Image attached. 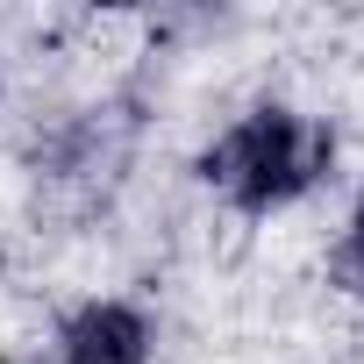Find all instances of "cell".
<instances>
[{
	"instance_id": "cell-1",
	"label": "cell",
	"mask_w": 364,
	"mask_h": 364,
	"mask_svg": "<svg viewBox=\"0 0 364 364\" xmlns=\"http://www.w3.org/2000/svg\"><path fill=\"white\" fill-rule=\"evenodd\" d=\"M328 157H336L328 129H307L286 107H257V114H243L208 150V178H215L236 208H279V200H293L307 186Z\"/></svg>"
},
{
	"instance_id": "cell-2",
	"label": "cell",
	"mask_w": 364,
	"mask_h": 364,
	"mask_svg": "<svg viewBox=\"0 0 364 364\" xmlns=\"http://www.w3.org/2000/svg\"><path fill=\"white\" fill-rule=\"evenodd\" d=\"M150 357V321L129 300H93L65 321V364H143Z\"/></svg>"
},
{
	"instance_id": "cell-3",
	"label": "cell",
	"mask_w": 364,
	"mask_h": 364,
	"mask_svg": "<svg viewBox=\"0 0 364 364\" xmlns=\"http://www.w3.org/2000/svg\"><path fill=\"white\" fill-rule=\"evenodd\" d=\"M336 279H343L350 293H364V200H357V215H350V236H343V250H336Z\"/></svg>"
}]
</instances>
